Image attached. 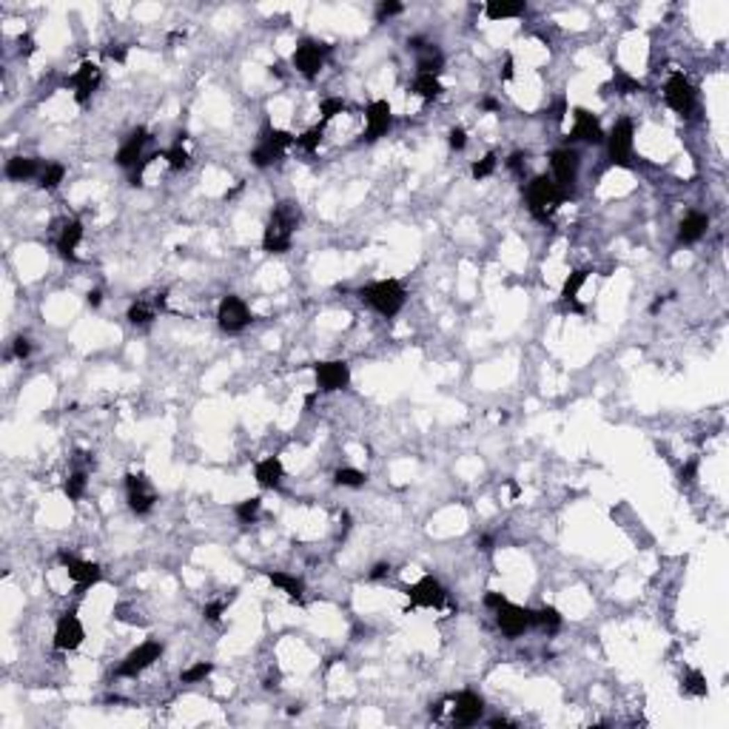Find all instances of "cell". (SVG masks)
I'll use <instances>...</instances> for the list:
<instances>
[{"mask_svg":"<svg viewBox=\"0 0 729 729\" xmlns=\"http://www.w3.org/2000/svg\"><path fill=\"white\" fill-rule=\"evenodd\" d=\"M322 134H325V123L308 129L305 134H299V137H296V145H299L302 151H308V154H314V151L319 148V143H322Z\"/></svg>","mask_w":729,"mask_h":729,"instance_id":"d590c367","label":"cell"},{"mask_svg":"<svg viewBox=\"0 0 729 729\" xmlns=\"http://www.w3.org/2000/svg\"><path fill=\"white\" fill-rule=\"evenodd\" d=\"M325 54H328V46L317 40H302L294 51V69L305 77H317L325 66Z\"/></svg>","mask_w":729,"mask_h":729,"instance_id":"30bf717a","label":"cell"},{"mask_svg":"<svg viewBox=\"0 0 729 729\" xmlns=\"http://www.w3.org/2000/svg\"><path fill=\"white\" fill-rule=\"evenodd\" d=\"M314 376H317V390L333 393V390H345L351 382V368L345 359H328L314 364Z\"/></svg>","mask_w":729,"mask_h":729,"instance_id":"5b68a950","label":"cell"},{"mask_svg":"<svg viewBox=\"0 0 729 729\" xmlns=\"http://www.w3.org/2000/svg\"><path fill=\"white\" fill-rule=\"evenodd\" d=\"M402 3H379V9H376V17L379 20H387V17H396V15H402Z\"/></svg>","mask_w":729,"mask_h":729,"instance_id":"ee69618b","label":"cell"},{"mask_svg":"<svg viewBox=\"0 0 729 729\" xmlns=\"http://www.w3.org/2000/svg\"><path fill=\"white\" fill-rule=\"evenodd\" d=\"M302 220V211L296 208V202L291 200H282L277 208H273V214L265 225V234H262V251L265 254H285L294 242V231Z\"/></svg>","mask_w":729,"mask_h":729,"instance_id":"6da1fadb","label":"cell"},{"mask_svg":"<svg viewBox=\"0 0 729 729\" xmlns=\"http://www.w3.org/2000/svg\"><path fill=\"white\" fill-rule=\"evenodd\" d=\"M408 593V610L410 607H433V610H439V607L447 601V590L439 584V579H433V575H422V579L405 590Z\"/></svg>","mask_w":729,"mask_h":729,"instance_id":"8992f818","label":"cell"},{"mask_svg":"<svg viewBox=\"0 0 729 729\" xmlns=\"http://www.w3.org/2000/svg\"><path fill=\"white\" fill-rule=\"evenodd\" d=\"M507 493H510V499H519V493H522V490H519V484H515V481H507Z\"/></svg>","mask_w":729,"mask_h":729,"instance_id":"6f0895ef","label":"cell"},{"mask_svg":"<svg viewBox=\"0 0 729 729\" xmlns=\"http://www.w3.org/2000/svg\"><path fill=\"white\" fill-rule=\"evenodd\" d=\"M387 570H390L387 564H376V567L371 570V579H382V575H387Z\"/></svg>","mask_w":729,"mask_h":729,"instance_id":"11a10c76","label":"cell"},{"mask_svg":"<svg viewBox=\"0 0 729 729\" xmlns=\"http://www.w3.org/2000/svg\"><path fill=\"white\" fill-rule=\"evenodd\" d=\"M86 484H88V476H86L83 470H77V473H72V476L66 479L63 493L69 496V502H77V499L86 493Z\"/></svg>","mask_w":729,"mask_h":729,"instance_id":"8d00e7d4","label":"cell"},{"mask_svg":"<svg viewBox=\"0 0 729 729\" xmlns=\"http://www.w3.org/2000/svg\"><path fill=\"white\" fill-rule=\"evenodd\" d=\"M106 57H109V60H117V63H126V46L111 43V46L106 49Z\"/></svg>","mask_w":729,"mask_h":729,"instance_id":"681fc988","label":"cell"},{"mask_svg":"<svg viewBox=\"0 0 729 729\" xmlns=\"http://www.w3.org/2000/svg\"><path fill=\"white\" fill-rule=\"evenodd\" d=\"M587 277H590V271H587V268L572 271L570 277H567V282H564V288H561V299H564V302H575V296H579V291L584 288Z\"/></svg>","mask_w":729,"mask_h":729,"instance_id":"1f68e13d","label":"cell"},{"mask_svg":"<svg viewBox=\"0 0 729 729\" xmlns=\"http://www.w3.org/2000/svg\"><path fill=\"white\" fill-rule=\"evenodd\" d=\"M333 479H337V484H342V488H362L364 484V473L356 470V467H339L333 473Z\"/></svg>","mask_w":729,"mask_h":729,"instance_id":"f35d334b","label":"cell"},{"mask_svg":"<svg viewBox=\"0 0 729 729\" xmlns=\"http://www.w3.org/2000/svg\"><path fill=\"white\" fill-rule=\"evenodd\" d=\"M259 510H262V499L259 496H251V499H246V502H239L237 507H234V513H237V519L242 522V524H251L257 515H259Z\"/></svg>","mask_w":729,"mask_h":729,"instance_id":"d6a6232c","label":"cell"},{"mask_svg":"<svg viewBox=\"0 0 729 729\" xmlns=\"http://www.w3.org/2000/svg\"><path fill=\"white\" fill-rule=\"evenodd\" d=\"M496 624H499V630H502L507 638H519L527 627H533L527 607L510 604V601H504V604L499 607V610H496Z\"/></svg>","mask_w":729,"mask_h":729,"instance_id":"4fadbf2b","label":"cell"},{"mask_svg":"<svg viewBox=\"0 0 729 729\" xmlns=\"http://www.w3.org/2000/svg\"><path fill=\"white\" fill-rule=\"evenodd\" d=\"M607 143V151H610V160L616 166H627L630 163V154H632V123L624 117L613 126V131L604 137Z\"/></svg>","mask_w":729,"mask_h":729,"instance_id":"7c38bea8","label":"cell"},{"mask_svg":"<svg viewBox=\"0 0 729 729\" xmlns=\"http://www.w3.org/2000/svg\"><path fill=\"white\" fill-rule=\"evenodd\" d=\"M553 111H556V114H553V117H556V120H564V100H559V103H556V109H553Z\"/></svg>","mask_w":729,"mask_h":729,"instance_id":"680465c9","label":"cell"},{"mask_svg":"<svg viewBox=\"0 0 729 729\" xmlns=\"http://www.w3.org/2000/svg\"><path fill=\"white\" fill-rule=\"evenodd\" d=\"M484 715V701L476 692H459L456 695V707H453V723L456 726H473Z\"/></svg>","mask_w":729,"mask_h":729,"instance_id":"d6986e66","label":"cell"},{"mask_svg":"<svg viewBox=\"0 0 729 729\" xmlns=\"http://www.w3.org/2000/svg\"><path fill=\"white\" fill-rule=\"evenodd\" d=\"M57 561L63 564V570L69 572V579L77 584V590H86V587H91V584H97L100 575H103L100 564L83 561V559H77V556H72V553H60Z\"/></svg>","mask_w":729,"mask_h":729,"instance_id":"8fae6325","label":"cell"},{"mask_svg":"<svg viewBox=\"0 0 729 729\" xmlns=\"http://www.w3.org/2000/svg\"><path fill=\"white\" fill-rule=\"evenodd\" d=\"M17 46H20V54H32V51H35V40L29 38V35H20V38H17Z\"/></svg>","mask_w":729,"mask_h":729,"instance_id":"f5cc1de1","label":"cell"},{"mask_svg":"<svg viewBox=\"0 0 729 729\" xmlns=\"http://www.w3.org/2000/svg\"><path fill=\"white\" fill-rule=\"evenodd\" d=\"M364 140H379L390 131L393 126V111H390V103L387 100H374L368 109H364Z\"/></svg>","mask_w":729,"mask_h":729,"instance_id":"e0dca14e","label":"cell"},{"mask_svg":"<svg viewBox=\"0 0 729 729\" xmlns=\"http://www.w3.org/2000/svg\"><path fill=\"white\" fill-rule=\"evenodd\" d=\"M63 177H66V168L60 166V163H51V166H46L43 168V174H40V182L38 186L43 189V191H54L60 182H63Z\"/></svg>","mask_w":729,"mask_h":729,"instance_id":"836d02e7","label":"cell"},{"mask_svg":"<svg viewBox=\"0 0 729 729\" xmlns=\"http://www.w3.org/2000/svg\"><path fill=\"white\" fill-rule=\"evenodd\" d=\"M80 239H83V223H80V220L66 223V228L60 231V237H57V251H60V257L77 259V246H80Z\"/></svg>","mask_w":729,"mask_h":729,"instance_id":"cb8c5ba5","label":"cell"},{"mask_svg":"<svg viewBox=\"0 0 729 729\" xmlns=\"http://www.w3.org/2000/svg\"><path fill=\"white\" fill-rule=\"evenodd\" d=\"M166 160H168V168H171V171H186L189 163H191L189 151L182 148V143H177V145H171V148L166 151Z\"/></svg>","mask_w":729,"mask_h":729,"instance_id":"74e56055","label":"cell"},{"mask_svg":"<svg viewBox=\"0 0 729 729\" xmlns=\"http://www.w3.org/2000/svg\"><path fill=\"white\" fill-rule=\"evenodd\" d=\"M550 166H553V174H556V182L561 189H572L575 177H579V166H582V157L579 151L572 148H556L550 154Z\"/></svg>","mask_w":729,"mask_h":729,"instance_id":"9a60e30c","label":"cell"},{"mask_svg":"<svg viewBox=\"0 0 729 729\" xmlns=\"http://www.w3.org/2000/svg\"><path fill=\"white\" fill-rule=\"evenodd\" d=\"M268 582L273 587H280L291 601H299L302 593H305V584H302V579H296V575H288V572H268Z\"/></svg>","mask_w":729,"mask_h":729,"instance_id":"484cf974","label":"cell"},{"mask_svg":"<svg viewBox=\"0 0 729 729\" xmlns=\"http://www.w3.org/2000/svg\"><path fill=\"white\" fill-rule=\"evenodd\" d=\"M294 143H296V137H294L291 131L268 129V131H262L257 148L251 151V163H254L257 168H265V166H271V163H277V160L285 154V148L294 145Z\"/></svg>","mask_w":729,"mask_h":729,"instance_id":"277c9868","label":"cell"},{"mask_svg":"<svg viewBox=\"0 0 729 729\" xmlns=\"http://www.w3.org/2000/svg\"><path fill=\"white\" fill-rule=\"evenodd\" d=\"M29 353H32V345H29V339L17 337V339H15V348H12V356H15V359H26Z\"/></svg>","mask_w":729,"mask_h":729,"instance_id":"c3c4849f","label":"cell"},{"mask_svg":"<svg viewBox=\"0 0 729 729\" xmlns=\"http://www.w3.org/2000/svg\"><path fill=\"white\" fill-rule=\"evenodd\" d=\"M681 689H684L687 695L704 698V695H707V678H704V673H701V670H689V673L684 675V684H681Z\"/></svg>","mask_w":729,"mask_h":729,"instance_id":"e575fe53","label":"cell"},{"mask_svg":"<svg viewBox=\"0 0 729 729\" xmlns=\"http://www.w3.org/2000/svg\"><path fill=\"white\" fill-rule=\"evenodd\" d=\"M530 621L533 627H541L547 632H556L561 627V616L556 607H541V610H530Z\"/></svg>","mask_w":729,"mask_h":729,"instance_id":"f546056e","label":"cell"},{"mask_svg":"<svg viewBox=\"0 0 729 729\" xmlns=\"http://www.w3.org/2000/svg\"><path fill=\"white\" fill-rule=\"evenodd\" d=\"M604 88H616V95H638V91H641L644 86H641V80H635V77H630L627 72H621V69H616V74H613V83L610 86H604Z\"/></svg>","mask_w":729,"mask_h":729,"instance_id":"4dcf8cb0","label":"cell"},{"mask_svg":"<svg viewBox=\"0 0 729 729\" xmlns=\"http://www.w3.org/2000/svg\"><path fill=\"white\" fill-rule=\"evenodd\" d=\"M447 143H450L453 151H462L467 145V131L465 129H450V140Z\"/></svg>","mask_w":729,"mask_h":729,"instance_id":"f6af8a7d","label":"cell"},{"mask_svg":"<svg viewBox=\"0 0 729 729\" xmlns=\"http://www.w3.org/2000/svg\"><path fill=\"white\" fill-rule=\"evenodd\" d=\"M481 106H484V109H488V111H496V109H499V103H496L493 97H488V100H484Z\"/></svg>","mask_w":729,"mask_h":729,"instance_id":"94428289","label":"cell"},{"mask_svg":"<svg viewBox=\"0 0 729 729\" xmlns=\"http://www.w3.org/2000/svg\"><path fill=\"white\" fill-rule=\"evenodd\" d=\"M126 490H129V507L137 513V515H145L151 507L157 502V493L151 488V481L143 476V473H129L126 476Z\"/></svg>","mask_w":729,"mask_h":729,"instance_id":"5bb4252c","label":"cell"},{"mask_svg":"<svg viewBox=\"0 0 729 729\" xmlns=\"http://www.w3.org/2000/svg\"><path fill=\"white\" fill-rule=\"evenodd\" d=\"M695 476H698V459H689V462L681 467L678 479H681L684 484H692V481H695Z\"/></svg>","mask_w":729,"mask_h":729,"instance_id":"7dc6e473","label":"cell"},{"mask_svg":"<svg viewBox=\"0 0 729 729\" xmlns=\"http://www.w3.org/2000/svg\"><path fill=\"white\" fill-rule=\"evenodd\" d=\"M83 638H86V630L80 624V618L74 613H66V616H60L57 627H54V650L60 652H72L83 644Z\"/></svg>","mask_w":729,"mask_h":729,"instance_id":"2e32d148","label":"cell"},{"mask_svg":"<svg viewBox=\"0 0 729 729\" xmlns=\"http://www.w3.org/2000/svg\"><path fill=\"white\" fill-rule=\"evenodd\" d=\"M282 476H285V470H282V462L277 459V456H268V459L257 462V467H254V479H257V484H259V488H268V490L280 488V484H282Z\"/></svg>","mask_w":729,"mask_h":729,"instance_id":"7402d4cb","label":"cell"},{"mask_svg":"<svg viewBox=\"0 0 729 729\" xmlns=\"http://www.w3.org/2000/svg\"><path fill=\"white\" fill-rule=\"evenodd\" d=\"M572 117H575V126L570 131L572 134L570 140H582V143H590V145L604 143V131H601V123H598L595 114H590L587 109H575Z\"/></svg>","mask_w":729,"mask_h":729,"instance_id":"ffe728a7","label":"cell"},{"mask_svg":"<svg viewBox=\"0 0 729 729\" xmlns=\"http://www.w3.org/2000/svg\"><path fill=\"white\" fill-rule=\"evenodd\" d=\"M211 673H214V664H208V661H197L194 666H189V670L182 673V681H186V684H197V681H205Z\"/></svg>","mask_w":729,"mask_h":729,"instance_id":"ab89813d","label":"cell"},{"mask_svg":"<svg viewBox=\"0 0 729 729\" xmlns=\"http://www.w3.org/2000/svg\"><path fill=\"white\" fill-rule=\"evenodd\" d=\"M502 77L504 80H513V57L507 54V60H504V72H502Z\"/></svg>","mask_w":729,"mask_h":729,"instance_id":"9f6ffc18","label":"cell"},{"mask_svg":"<svg viewBox=\"0 0 729 729\" xmlns=\"http://www.w3.org/2000/svg\"><path fill=\"white\" fill-rule=\"evenodd\" d=\"M710 228V217L701 214V211H692V214H687L678 225V242H684V246H692V242H698Z\"/></svg>","mask_w":729,"mask_h":729,"instance_id":"603a6c76","label":"cell"},{"mask_svg":"<svg viewBox=\"0 0 729 729\" xmlns=\"http://www.w3.org/2000/svg\"><path fill=\"white\" fill-rule=\"evenodd\" d=\"M100 80H103V74H100V66L97 63H91V60H83L80 63V69L72 74V86H74V100L83 106V103H88V97L95 95L97 91V86H100Z\"/></svg>","mask_w":729,"mask_h":729,"instance_id":"ac0fdd59","label":"cell"},{"mask_svg":"<svg viewBox=\"0 0 729 729\" xmlns=\"http://www.w3.org/2000/svg\"><path fill=\"white\" fill-rule=\"evenodd\" d=\"M348 109V103L342 100V97H328V100H322V106H319V111H322V123H328V120H333L337 114H342Z\"/></svg>","mask_w":729,"mask_h":729,"instance_id":"b9f144b4","label":"cell"},{"mask_svg":"<svg viewBox=\"0 0 729 729\" xmlns=\"http://www.w3.org/2000/svg\"><path fill=\"white\" fill-rule=\"evenodd\" d=\"M223 613H225V601H211V604H205V610H202L205 621H220Z\"/></svg>","mask_w":729,"mask_h":729,"instance_id":"7bdbcfd3","label":"cell"},{"mask_svg":"<svg viewBox=\"0 0 729 729\" xmlns=\"http://www.w3.org/2000/svg\"><path fill=\"white\" fill-rule=\"evenodd\" d=\"M504 601H507V598H504L502 593H493V590H490L488 595H484V607H490V610H499V607H502Z\"/></svg>","mask_w":729,"mask_h":729,"instance_id":"f907efd6","label":"cell"},{"mask_svg":"<svg viewBox=\"0 0 729 729\" xmlns=\"http://www.w3.org/2000/svg\"><path fill=\"white\" fill-rule=\"evenodd\" d=\"M151 140V134H148V129H134L131 134H129V140L120 145V151H117V166H123V168H137V160H143V148H145V143Z\"/></svg>","mask_w":729,"mask_h":729,"instance_id":"44dd1931","label":"cell"},{"mask_svg":"<svg viewBox=\"0 0 729 729\" xmlns=\"http://www.w3.org/2000/svg\"><path fill=\"white\" fill-rule=\"evenodd\" d=\"M217 322H220V328L228 330V333H239L242 328H248L251 311H248V305H246V299L234 296V294L223 296V299H220V308H217Z\"/></svg>","mask_w":729,"mask_h":729,"instance_id":"52a82bcc","label":"cell"},{"mask_svg":"<svg viewBox=\"0 0 729 729\" xmlns=\"http://www.w3.org/2000/svg\"><path fill=\"white\" fill-rule=\"evenodd\" d=\"M524 160H527L524 151H513V154L507 157V168H510L513 174H522V171H524Z\"/></svg>","mask_w":729,"mask_h":729,"instance_id":"bcb514c9","label":"cell"},{"mask_svg":"<svg viewBox=\"0 0 729 729\" xmlns=\"http://www.w3.org/2000/svg\"><path fill=\"white\" fill-rule=\"evenodd\" d=\"M664 100L678 114H692L695 111V88L681 72H675L664 86Z\"/></svg>","mask_w":729,"mask_h":729,"instance_id":"ba28073f","label":"cell"},{"mask_svg":"<svg viewBox=\"0 0 729 729\" xmlns=\"http://www.w3.org/2000/svg\"><path fill=\"white\" fill-rule=\"evenodd\" d=\"M490 726H493V729H499V726H510V721H507V718H493Z\"/></svg>","mask_w":729,"mask_h":729,"instance_id":"91938a15","label":"cell"},{"mask_svg":"<svg viewBox=\"0 0 729 729\" xmlns=\"http://www.w3.org/2000/svg\"><path fill=\"white\" fill-rule=\"evenodd\" d=\"M527 6L522 3V0H515V3H504V0H493V3L484 6V17L488 20H507V17H519L524 15Z\"/></svg>","mask_w":729,"mask_h":729,"instance_id":"4316f807","label":"cell"},{"mask_svg":"<svg viewBox=\"0 0 729 729\" xmlns=\"http://www.w3.org/2000/svg\"><path fill=\"white\" fill-rule=\"evenodd\" d=\"M38 174H43V171H40V163H38L35 157H12V160L6 163V177H9V179L23 182V179H32V177H38Z\"/></svg>","mask_w":729,"mask_h":729,"instance_id":"d4e9b609","label":"cell"},{"mask_svg":"<svg viewBox=\"0 0 729 729\" xmlns=\"http://www.w3.org/2000/svg\"><path fill=\"white\" fill-rule=\"evenodd\" d=\"M100 302H103V294H100V291H88V305H91V308H97Z\"/></svg>","mask_w":729,"mask_h":729,"instance_id":"db71d44e","label":"cell"},{"mask_svg":"<svg viewBox=\"0 0 729 729\" xmlns=\"http://www.w3.org/2000/svg\"><path fill=\"white\" fill-rule=\"evenodd\" d=\"M359 296H362V302H368L376 314L396 317L405 308V296L408 294H405L402 282H396V280H379V282H371V285L359 288Z\"/></svg>","mask_w":729,"mask_h":729,"instance_id":"3957f363","label":"cell"},{"mask_svg":"<svg viewBox=\"0 0 729 729\" xmlns=\"http://www.w3.org/2000/svg\"><path fill=\"white\" fill-rule=\"evenodd\" d=\"M160 655H163V644L160 641H143L140 647H134L126 658H123V664H120V675H126V678H134V675H140L143 670H148L151 664L154 661H160Z\"/></svg>","mask_w":729,"mask_h":729,"instance_id":"9c48e42d","label":"cell"},{"mask_svg":"<svg viewBox=\"0 0 729 729\" xmlns=\"http://www.w3.org/2000/svg\"><path fill=\"white\" fill-rule=\"evenodd\" d=\"M567 189H561L556 179L550 177H533L527 182V189H524V197H527V205L533 211V217L538 220H547L553 214V211L567 200Z\"/></svg>","mask_w":729,"mask_h":729,"instance_id":"7a4b0ae2","label":"cell"},{"mask_svg":"<svg viewBox=\"0 0 729 729\" xmlns=\"http://www.w3.org/2000/svg\"><path fill=\"white\" fill-rule=\"evenodd\" d=\"M496 163H499V157H496V154H484L481 160H476V163H473L470 174H473L476 179H484V177H490V174L496 171Z\"/></svg>","mask_w":729,"mask_h":729,"instance_id":"60d3db41","label":"cell"},{"mask_svg":"<svg viewBox=\"0 0 729 729\" xmlns=\"http://www.w3.org/2000/svg\"><path fill=\"white\" fill-rule=\"evenodd\" d=\"M114 618L126 621V624H143V621H140L134 613H129V610H126V607H117V610H114Z\"/></svg>","mask_w":729,"mask_h":729,"instance_id":"816d5d0a","label":"cell"},{"mask_svg":"<svg viewBox=\"0 0 729 729\" xmlns=\"http://www.w3.org/2000/svg\"><path fill=\"white\" fill-rule=\"evenodd\" d=\"M442 66H444V57H442V51L436 46H422L419 49V63H416L419 74H439Z\"/></svg>","mask_w":729,"mask_h":729,"instance_id":"83f0119b","label":"cell"},{"mask_svg":"<svg viewBox=\"0 0 729 729\" xmlns=\"http://www.w3.org/2000/svg\"><path fill=\"white\" fill-rule=\"evenodd\" d=\"M413 91H416L422 100H436V97L442 95V83H439L436 74H416Z\"/></svg>","mask_w":729,"mask_h":729,"instance_id":"f1b7e54d","label":"cell"}]
</instances>
